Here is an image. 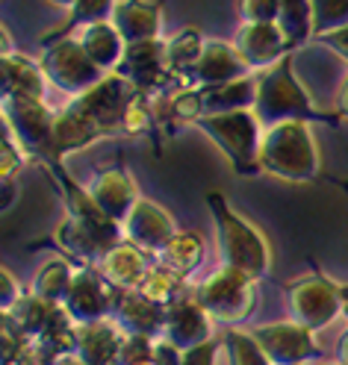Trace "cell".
I'll return each instance as SVG.
<instances>
[{
  "label": "cell",
  "instance_id": "6da1fadb",
  "mask_svg": "<svg viewBox=\"0 0 348 365\" xmlns=\"http://www.w3.org/2000/svg\"><path fill=\"white\" fill-rule=\"evenodd\" d=\"M207 207H210V212H213L216 239H219V250H222V265L239 268V271L248 274V277L263 280L269 274V268H272L269 242L263 239V233L251 221H245L239 212L230 210V203L224 200L222 192L207 195Z\"/></svg>",
  "mask_w": 348,
  "mask_h": 365
},
{
  "label": "cell",
  "instance_id": "7a4b0ae2",
  "mask_svg": "<svg viewBox=\"0 0 348 365\" xmlns=\"http://www.w3.org/2000/svg\"><path fill=\"white\" fill-rule=\"evenodd\" d=\"M254 115L269 130L284 121H324L319 115L310 91L295 80L292 53H287L281 62L260 71L257 77V103H254Z\"/></svg>",
  "mask_w": 348,
  "mask_h": 365
},
{
  "label": "cell",
  "instance_id": "3957f363",
  "mask_svg": "<svg viewBox=\"0 0 348 365\" xmlns=\"http://www.w3.org/2000/svg\"><path fill=\"white\" fill-rule=\"evenodd\" d=\"M260 168L289 182H313L319 177V148L307 121H284L263 133Z\"/></svg>",
  "mask_w": 348,
  "mask_h": 365
},
{
  "label": "cell",
  "instance_id": "277c9868",
  "mask_svg": "<svg viewBox=\"0 0 348 365\" xmlns=\"http://www.w3.org/2000/svg\"><path fill=\"white\" fill-rule=\"evenodd\" d=\"M201 133L222 148V153L234 163L239 174H257L260 168V145H263V124L254 115V109L239 112H219L195 121Z\"/></svg>",
  "mask_w": 348,
  "mask_h": 365
},
{
  "label": "cell",
  "instance_id": "5b68a950",
  "mask_svg": "<svg viewBox=\"0 0 348 365\" xmlns=\"http://www.w3.org/2000/svg\"><path fill=\"white\" fill-rule=\"evenodd\" d=\"M254 277L245 271L222 265L213 277H207L201 286H195L192 298L213 315V322L222 324H242L257 307V292H254Z\"/></svg>",
  "mask_w": 348,
  "mask_h": 365
},
{
  "label": "cell",
  "instance_id": "8992f818",
  "mask_svg": "<svg viewBox=\"0 0 348 365\" xmlns=\"http://www.w3.org/2000/svg\"><path fill=\"white\" fill-rule=\"evenodd\" d=\"M54 121H56V115L48 109L44 101L15 98V95L4 98V127L21 145V150L39 159L41 165L59 163L56 148H54Z\"/></svg>",
  "mask_w": 348,
  "mask_h": 365
},
{
  "label": "cell",
  "instance_id": "52a82bcc",
  "mask_svg": "<svg viewBox=\"0 0 348 365\" xmlns=\"http://www.w3.org/2000/svg\"><path fill=\"white\" fill-rule=\"evenodd\" d=\"M56 245L80 259L83 265H98L115 245L124 242V227L101 215H68L54 233Z\"/></svg>",
  "mask_w": 348,
  "mask_h": 365
},
{
  "label": "cell",
  "instance_id": "ba28073f",
  "mask_svg": "<svg viewBox=\"0 0 348 365\" xmlns=\"http://www.w3.org/2000/svg\"><path fill=\"white\" fill-rule=\"evenodd\" d=\"M39 65H41L44 77H48L56 88L68 91V95H74V98L89 91L91 86H98L106 77L104 68H98L91 62V56L83 51L80 38H68V36L48 41Z\"/></svg>",
  "mask_w": 348,
  "mask_h": 365
},
{
  "label": "cell",
  "instance_id": "9c48e42d",
  "mask_svg": "<svg viewBox=\"0 0 348 365\" xmlns=\"http://www.w3.org/2000/svg\"><path fill=\"white\" fill-rule=\"evenodd\" d=\"M133 95H136V86L112 71L98 86H91L89 91L77 95L68 106L95 124L101 130V135H112L115 130H121L124 112H127V103L133 101Z\"/></svg>",
  "mask_w": 348,
  "mask_h": 365
},
{
  "label": "cell",
  "instance_id": "30bf717a",
  "mask_svg": "<svg viewBox=\"0 0 348 365\" xmlns=\"http://www.w3.org/2000/svg\"><path fill=\"white\" fill-rule=\"evenodd\" d=\"M289 309L292 322L310 327L313 333L334 324L339 315H345L342 304V286L324 280V277H307L289 286Z\"/></svg>",
  "mask_w": 348,
  "mask_h": 365
},
{
  "label": "cell",
  "instance_id": "8fae6325",
  "mask_svg": "<svg viewBox=\"0 0 348 365\" xmlns=\"http://www.w3.org/2000/svg\"><path fill=\"white\" fill-rule=\"evenodd\" d=\"M115 294H119V289L109 286L98 268L83 265V268L74 271L71 292H68L62 307H65L68 315H71L74 324H95V322H106V318H112Z\"/></svg>",
  "mask_w": 348,
  "mask_h": 365
},
{
  "label": "cell",
  "instance_id": "7c38bea8",
  "mask_svg": "<svg viewBox=\"0 0 348 365\" xmlns=\"http://www.w3.org/2000/svg\"><path fill=\"white\" fill-rule=\"evenodd\" d=\"M274 365H304L319 354L313 330L298 322H274L251 330Z\"/></svg>",
  "mask_w": 348,
  "mask_h": 365
},
{
  "label": "cell",
  "instance_id": "4fadbf2b",
  "mask_svg": "<svg viewBox=\"0 0 348 365\" xmlns=\"http://www.w3.org/2000/svg\"><path fill=\"white\" fill-rule=\"evenodd\" d=\"M115 74H121L124 80H130L136 86V91H148L154 95L156 88L166 86V80L171 77L169 62H166V41H136L127 44L121 65L115 68Z\"/></svg>",
  "mask_w": 348,
  "mask_h": 365
},
{
  "label": "cell",
  "instance_id": "5bb4252c",
  "mask_svg": "<svg viewBox=\"0 0 348 365\" xmlns=\"http://www.w3.org/2000/svg\"><path fill=\"white\" fill-rule=\"evenodd\" d=\"M159 339H166L177 351H192L213 339V315L195 298H180L166 309V324H162Z\"/></svg>",
  "mask_w": 348,
  "mask_h": 365
},
{
  "label": "cell",
  "instance_id": "9a60e30c",
  "mask_svg": "<svg viewBox=\"0 0 348 365\" xmlns=\"http://www.w3.org/2000/svg\"><path fill=\"white\" fill-rule=\"evenodd\" d=\"M89 195L95 197L98 210H101L106 218L119 221L121 227H124L127 215L133 212V207L139 203L136 182H133V177L124 171V165L98 171L95 177H91V182H89Z\"/></svg>",
  "mask_w": 348,
  "mask_h": 365
},
{
  "label": "cell",
  "instance_id": "2e32d148",
  "mask_svg": "<svg viewBox=\"0 0 348 365\" xmlns=\"http://www.w3.org/2000/svg\"><path fill=\"white\" fill-rule=\"evenodd\" d=\"M174 233H177L174 218L162 207H156L154 200H145V197H139V203L124 221V239L139 245V247H145L154 257L169 245V239Z\"/></svg>",
  "mask_w": 348,
  "mask_h": 365
},
{
  "label": "cell",
  "instance_id": "e0dca14e",
  "mask_svg": "<svg viewBox=\"0 0 348 365\" xmlns=\"http://www.w3.org/2000/svg\"><path fill=\"white\" fill-rule=\"evenodd\" d=\"M234 48L239 51L245 65L254 68V71H266L274 62H281L287 53H292L281 27H277V21L274 24H242Z\"/></svg>",
  "mask_w": 348,
  "mask_h": 365
},
{
  "label": "cell",
  "instance_id": "ac0fdd59",
  "mask_svg": "<svg viewBox=\"0 0 348 365\" xmlns=\"http://www.w3.org/2000/svg\"><path fill=\"white\" fill-rule=\"evenodd\" d=\"M127 333L115 324V318L95 324H77V356L86 365H124Z\"/></svg>",
  "mask_w": 348,
  "mask_h": 365
},
{
  "label": "cell",
  "instance_id": "d6986e66",
  "mask_svg": "<svg viewBox=\"0 0 348 365\" xmlns=\"http://www.w3.org/2000/svg\"><path fill=\"white\" fill-rule=\"evenodd\" d=\"M112 318L127 336L159 339L162 336V324H166V307L142 298L136 289L133 292H121L119 289V294H115Z\"/></svg>",
  "mask_w": 348,
  "mask_h": 365
},
{
  "label": "cell",
  "instance_id": "ffe728a7",
  "mask_svg": "<svg viewBox=\"0 0 348 365\" xmlns=\"http://www.w3.org/2000/svg\"><path fill=\"white\" fill-rule=\"evenodd\" d=\"M151 254L145 247H139L133 242H121V245H115L109 254L98 262V271L106 277L109 286L115 289H121V292H133L139 289V283L145 280V274L151 271Z\"/></svg>",
  "mask_w": 348,
  "mask_h": 365
},
{
  "label": "cell",
  "instance_id": "44dd1931",
  "mask_svg": "<svg viewBox=\"0 0 348 365\" xmlns=\"http://www.w3.org/2000/svg\"><path fill=\"white\" fill-rule=\"evenodd\" d=\"M62 318H68V312H65L62 304H51V301L39 298V294H33V292L24 294V298H21L9 312H4V322L15 333L24 336L27 341L41 339L51 327H56Z\"/></svg>",
  "mask_w": 348,
  "mask_h": 365
},
{
  "label": "cell",
  "instance_id": "7402d4cb",
  "mask_svg": "<svg viewBox=\"0 0 348 365\" xmlns=\"http://www.w3.org/2000/svg\"><path fill=\"white\" fill-rule=\"evenodd\" d=\"M248 77V65L239 56V51L234 44L224 41H207V48L198 59V65L192 68V83L195 86H222V83H234Z\"/></svg>",
  "mask_w": 348,
  "mask_h": 365
},
{
  "label": "cell",
  "instance_id": "603a6c76",
  "mask_svg": "<svg viewBox=\"0 0 348 365\" xmlns=\"http://www.w3.org/2000/svg\"><path fill=\"white\" fill-rule=\"evenodd\" d=\"M112 24L119 27L127 44L154 41L162 30V9L151 0H119L112 12Z\"/></svg>",
  "mask_w": 348,
  "mask_h": 365
},
{
  "label": "cell",
  "instance_id": "cb8c5ba5",
  "mask_svg": "<svg viewBox=\"0 0 348 365\" xmlns=\"http://www.w3.org/2000/svg\"><path fill=\"white\" fill-rule=\"evenodd\" d=\"M0 80H4V98H30L44 101V71L41 65L21 56V53H4L0 59Z\"/></svg>",
  "mask_w": 348,
  "mask_h": 365
},
{
  "label": "cell",
  "instance_id": "d4e9b609",
  "mask_svg": "<svg viewBox=\"0 0 348 365\" xmlns=\"http://www.w3.org/2000/svg\"><path fill=\"white\" fill-rule=\"evenodd\" d=\"M80 44H83V51L91 56V62H95L98 68H104L106 74H112L115 68L121 65L124 51H127V41L112 21H101V24L83 27Z\"/></svg>",
  "mask_w": 348,
  "mask_h": 365
},
{
  "label": "cell",
  "instance_id": "484cf974",
  "mask_svg": "<svg viewBox=\"0 0 348 365\" xmlns=\"http://www.w3.org/2000/svg\"><path fill=\"white\" fill-rule=\"evenodd\" d=\"M204 95V115H219V112H239L254 109L257 103V77H242L222 86H198Z\"/></svg>",
  "mask_w": 348,
  "mask_h": 365
},
{
  "label": "cell",
  "instance_id": "4316f807",
  "mask_svg": "<svg viewBox=\"0 0 348 365\" xmlns=\"http://www.w3.org/2000/svg\"><path fill=\"white\" fill-rule=\"evenodd\" d=\"M104 139L101 130L91 124L89 118H83L80 112H74L68 106L65 112H59L56 121H54V148H56V159H62L65 153H74L89 148L91 142Z\"/></svg>",
  "mask_w": 348,
  "mask_h": 365
},
{
  "label": "cell",
  "instance_id": "83f0119b",
  "mask_svg": "<svg viewBox=\"0 0 348 365\" xmlns=\"http://www.w3.org/2000/svg\"><path fill=\"white\" fill-rule=\"evenodd\" d=\"M201 259H204V239L192 230H177L169 239V245L156 254V262L166 265L169 271H174L183 280L201 265Z\"/></svg>",
  "mask_w": 348,
  "mask_h": 365
},
{
  "label": "cell",
  "instance_id": "f1b7e54d",
  "mask_svg": "<svg viewBox=\"0 0 348 365\" xmlns=\"http://www.w3.org/2000/svg\"><path fill=\"white\" fill-rule=\"evenodd\" d=\"M277 27H281L287 44L295 51L304 41L316 36L313 24V6L310 0H281V15H277Z\"/></svg>",
  "mask_w": 348,
  "mask_h": 365
},
{
  "label": "cell",
  "instance_id": "f546056e",
  "mask_svg": "<svg viewBox=\"0 0 348 365\" xmlns=\"http://www.w3.org/2000/svg\"><path fill=\"white\" fill-rule=\"evenodd\" d=\"M207 48L204 36L189 27V30H180L171 41H166V62H169V71L174 77H192V68L198 65L201 53Z\"/></svg>",
  "mask_w": 348,
  "mask_h": 365
},
{
  "label": "cell",
  "instance_id": "4dcf8cb0",
  "mask_svg": "<svg viewBox=\"0 0 348 365\" xmlns=\"http://www.w3.org/2000/svg\"><path fill=\"white\" fill-rule=\"evenodd\" d=\"M71 283H74V268L65 259H51L36 274L30 292L39 294V298H44V301H51V304H65L68 292H71Z\"/></svg>",
  "mask_w": 348,
  "mask_h": 365
},
{
  "label": "cell",
  "instance_id": "1f68e13d",
  "mask_svg": "<svg viewBox=\"0 0 348 365\" xmlns=\"http://www.w3.org/2000/svg\"><path fill=\"white\" fill-rule=\"evenodd\" d=\"M142 298H148V301H154V304H159V307H171V304H177L180 298H183V277H177L174 271H169L166 265H159V262H154L151 265V271L145 274V280L139 283V289H136Z\"/></svg>",
  "mask_w": 348,
  "mask_h": 365
},
{
  "label": "cell",
  "instance_id": "d6a6232c",
  "mask_svg": "<svg viewBox=\"0 0 348 365\" xmlns=\"http://www.w3.org/2000/svg\"><path fill=\"white\" fill-rule=\"evenodd\" d=\"M224 348H227L230 365H274L263 351V345L254 339V333H245L239 327H230L224 333Z\"/></svg>",
  "mask_w": 348,
  "mask_h": 365
},
{
  "label": "cell",
  "instance_id": "836d02e7",
  "mask_svg": "<svg viewBox=\"0 0 348 365\" xmlns=\"http://www.w3.org/2000/svg\"><path fill=\"white\" fill-rule=\"evenodd\" d=\"M115 4H119V0H77V4L71 6V18H68V24L56 36L65 38L74 27H89V24H101V21H112Z\"/></svg>",
  "mask_w": 348,
  "mask_h": 365
},
{
  "label": "cell",
  "instance_id": "e575fe53",
  "mask_svg": "<svg viewBox=\"0 0 348 365\" xmlns=\"http://www.w3.org/2000/svg\"><path fill=\"white\" fill-rule=\"evenodd\" d=\"M316 36H328L348 27V0H310Z\"/></svg>",
  "mask_w": 348,
  "mask_h": 365
},
{
  "label": "cell",
  "instance_id": "d590c367",
  "mask_svg": "<svg viewBox=\"0 0 348 365\" xmlns=\"http://www.w3.org/2000/svg\"><path fill=\"white\" fill-rule=\"evenodd\" d=\"M166 115L177 124H195L198 118H204V95L201 88H180L177 95L169 101Z\"/></svg>",
  "mask_w": 348,
  "mask_h": 365
},
{
  "label": "cell",
  "instance_id": "8d00e7d4",
  "mask_svg": "<svg viewBox=\"0 0 348 365\" xmlns=\"http://www.w3.org/2000/svg\"><path fill=\"white\" fill-rule=\"evenodd\" d=\"M154 124H156V112H154L151 95H148V91H136L133 101L127 103L121 130L130 133V135H139V133H148Z\"/></svg>",
  "mask_w": 348,
  "mask_h": 365
},
{
  "label": "cell",
  "instance_id": "74e56055",
  "mask_svg": "<svg viewBox=\"0 0 348 365\" xmlns=\"http://www.w3.org/2000/svg\"><path fill=\"white\" fill-rule=\"evenodd\" d=\"M242 24H274L281 15V0H237Z\"/></svg>",
  "mask_w": 348,
  "mask_h": 365
},
{
  "label": "cell",
  "instance_id": "f35d334b",
  "mask_svg": "<svg viewBox=\"0 0 348 365\" xmlns=\"http://www.w3.org/2000/svg\"><path fill=\"white\" fill-rule=\"evenodd\" d=\"M0 148H4V168H0V174H4V186H9V180L18 174L21 165H24V156L27 153L21 150V145L12 139L6 127H4V145H0Z\"/></svg>",
  "mask_w": 348,
  "mask_h": 365
},
{
  "label": "cell",
  "instance_id": "ab89813d",
  "mask_svg": "<svg viewBox=\"0 0 348 365\" xmlns=\"http://www.w3.org/2000/svg\"><path fill=\"white\" fill-rule=\"evenodd\" d=\"M222 345L216 339L204 341V345L192 348V351H183V365H216V356H219Z\"/></svg>",
  "mask_w": 348,
  "mask_h": 365
},
{
  "label": "cell",
  "instance_id": "60d3db41",
  "mask_svg": "<svg viewBox=\"0 0 348 365\" xmlns=\"http://www.w3.org/2000/svg\"><path fill=\"white\" fill-rule=\"evenodd\" d=\"M0 277H4V292H0V307H4V312H9L24 294H21V286H18V280L12 277V271L9 268H4L0 271Z\"/></svg>",
  "mask_w": 348,
  "mask_h": 365
},
{
  "label": "cell",
  "instance_id": "b9f144b4",
  "mask_svg": "<svg viewBox=\"0 0 348 365\" xmlns=\"http://www.w3.org/2000/svg\"><path fill=\"white\" fill-rule=\"evenodd\" d=\"M322 41L328 44L331 51H337L342 59H348V27L337 30V33H328V36H322Z\"/></svg>",
  "mask_w": 348,
  "mask_h": 365
},
{
  "label": "cell",
  "instance_id": "7bdbcfd3",
  "mask_svg": "<svg viewBox=\"0 0 348 365\" xmlns=\"http://www.w3.org/2000/svg\"><path fill=\"white\" fill-rule=\"evenodd\" d=\"M339 115L348 118V77H345V83L339 88Z\"/></svg>",
  "mask_w": 348,
  "mask_h": 365
},
{
  "label": "cell",
  "instance_id": "ee69618b",
  "mask_svg": "<svg viewBox=\"0 0 348 365\" xmlns=\"http://www.w3.org/2000/svg\"><path fill=\"white\" fill-rule=\"evenodd\" d=\"M337 356H339V362H342V365H348V330H345V333H342V339H339Z\"/></svg>",
  "mask_w": 348,
  "mask_h": 365
},
{
  "label": "cell",
  "instance_id": "f6af8a7d",
  "mask_svg": "<svg viewBox=\"0 0 348 365\" xmlns=\"http://www.w3.org/2000/svg\"><path fill=\"white\" fill-rule=\"evenodd\" d=\"M56 365H86V362H83V359H80L77 354H71V356H62V359H59Z\"/></svg>",
  "mask_w": 348,
  "mask_h": 365
},
{
  "label": "cell",
  "instance_id": "bcb514c9",
  "mask_svg": "<svg viewBox=\"0 0 348 365\" xmlns=\"http://www.w3.org/2000/svg\"><path fill=\"white\" fill-rule=\"evenodd\" d=\"M130 365H159V362H156V356L151 354V356H145V359H136V362H130Z\"/></svg>",
  "mask_w": 348,
  "mask_h": 365
},
{
  "label": "cell",
  "instance_id": "7dc6e473",
  "mask_svg": "<svg viewBox=\"0 0 348 365\" xmlns=\"http://www.w3.org/2000/svg\"><path fill=\"white\" fill-rule=\"evenodd\" d=\"M51 4H54V6H65V9H71V6L77 4V0H51Z\"/></svg>",
  "mask_w": 348,
  "mask_h": 365
},
{
  "label": "cell",
  "instance_id": "c3c4849f",
  "mask_svg": "<svg viewBox=\"0 0 348 365\" xmlns=\"http://www.w3.org/2000/svg\"><path fill=\"white\" fill-rule=\"evenodd\" d=\"M322 365H342V362H322Z\"/></svg>",
  "mask_w": 348,
  "mask_h": 365
}]
</instances>
